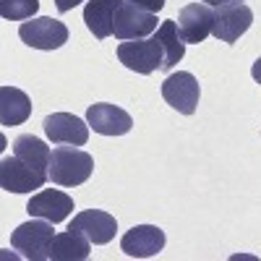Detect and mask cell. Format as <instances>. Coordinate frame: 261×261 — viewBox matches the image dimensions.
Returning a JSON list of instances; mask_svg holds the SVG:
<instances>
[{"mask_svg": "<svg viewBox=\"0 0 261 261\" xmlns=\"http://www.w3.org/2000/svg\"><path fill=\"white\" fill-rule=\"evenodd\" d=\"M94 172V160L89 151H81L76 146H55L50 154V167H47V178L55 186L63 188H73L81 186L92 178Z\"/></svg>", "mask_w": 261, "mask_h": 261, "instance_id": "cell-1", "label": "cell"}, {"mask_svg": "<svg viewBox=\"0 0 261 261\" xmlns=\"http://www.w3.org/2000/svg\"><path fill=\"white\" fill-rule=\"evenodd\" d=\"M53 222L50 220H32L18 225L11 235V246L29 261H45L50 258V243H53Z\"/></svg>", "mask_w": 261, "mask_h": 261, "instance_id": "cell-2", "label": "cell"}, {"mask_svg": "<svg viewBox=\"0 0 261 261\" xmlns=\"http://www.w3.org/2000/svg\"><path fill=\"white\" fill-rule=\"evenodd\" d=\"M118 58L128 71L136 73H154L157 68H162L165 63V53L162 45L157 42V37H146V39H128L118 45Z\"/></svg>", "mask_w": 261, "mask_h": 261, "instance_id": "cell-3", "label": "cell"}, {"mask_svg": "<svg viewBox=\"0 0 261 261\" xmlns=\"http://www.w3.org/2000/svg\"><path fill=\"white\" fill-rule=\"evenodd\" d=\"M18 37L24 45H29L34 50H58L68 42V27L63 21L39 16V18L24 21L18 27Z\"/></svg>", "mask_w": 261, "mask_h": 261, "instance_id": "cell-4", "label": "cell"}, {"mask_svg": "<svg viewBox=\"0 0 261 261\" xmlns=\"http://www.w3.org/2000/svg\"><path fill=\"white\" fill-rule=\"evenodd\" d=\"M162 97L172 110H178L183 115H193L196 105H199V97H201V86L193 73L178 71V73H170L162 81Z\"/></svg>", "mask_w": 261, "mask_h": 261, "instance_id": "cell-5", "label": "cell"}, {"mask_svg": "<svg viewBox=\"0 0 261 261\" xmlns=\"http://www.w3.org/2000/svg\"><path fill=\"white\" fill-rule=\"evenodd\" d=\"M157 13H149L134 3L123 0V6L115 13V39L128 42V39H146L151 32H157Z\"/></svg>", "mask_w": 261, "mask_h": 261, "instance_id": "cell-6", "label": "cell"}, {"mask_svg": "<svg viewBox=\"0 0 261 261\" xmlns=\"http://www.w3.org/2000/svg\"><path fill=\"white\" fill-rule=\"evenodd\" d=\"M47 180V175L37 172L32 165H27L24 160L13 157H3L0 160V188L8 193H29L42 188Z\"/></svg>", "mask_w": 261, "mask_h": 261, "instance_id": "cell-7", "label": "cell"}, {"mask_svg": "<svg viewBox=\"0 0 261 261\" xmlns=\"http://www.w3.org/2000/svg\"><path fill=\"white\" fill-rule=\"evenodd\" d=\"M253 24V11L243 3H235V6H222L214 11V29L212 34L220 39V42H227V45H235L241 34H246Z\"/></svg>", "mask_w": 261, "mask_h": 261, "instance_id": "cell-8", "label": "cell"}, {"mask_svg": "<svg viewBox=\"0 0 261 261\" xmlns=\"http://www.w3.org/2000/svg\"><path fill=\"white\" fill-rule=\"evenodd\" d=\"M45 134L53 144H68V146H84L89 141V125L71 113H53L45 118Z\"/></svg>", "mask_w": 261, "mask_h": 261, "instance_id": "cell-9", "label": "cell"}, {"mask_svg": "<svg viewBox=\"0 0 261 261\" xmlns=\"http://www.w3.org/2000/svg\"><path fill=\"white\" fill-rule=\"evenodd\" d=\"M214 29V11L206 3H191L178 16V32L186 45H199Z\"/></svg>", "mask_w": 261, "mask_h": 261, "instance_id": "cell-10", "label": "cell"}, {"mask_svg": "<svg viewBox=\"0 0 261 261\" xmlns=\"http://www.w3.org/2000/svg\"><path fill=\"white\" fill-rule=\"evenodd\" d=\"M71 230L86 235L94 246H105V243H110L113 238H115V230H118V222H115V217L113 214H107V212H99V209H86V212H79L71 225Z\"/></svg>", "mask_w": 261, "mask_h": 261, "instance_id": "cell-11", "label": "cell"}, {"mask_svg": "<svg viewBox=\"0 0 261 261\" xmlns=\"http://www.w3.org/2000/svg\"><path fill=\"white\" fill-rule=\"evenodd\" d=\"M86 123L102 136H123L130 130V125H134V118L125 110H120L118 105L97 102L86 110Z\"/></svg>", "mask_w": 261, "mask_h": 261, "instance_id": "cell-12", "label": "cell"}, {"mask_svg": "<svg viewBox=\"0 0 261 261\" xmlns=\"http://www.w3.org/2000/svg\"><path fill=\"white\" fill-rule=\"evenodd\" d=\"M120 248L130 258H151L165 248V232L154 225H136L120 238Z\"/></svg>", "mask_w": 261, "mask_h": 261, "instance_id": "cell-13", "label": "cell"}, {"mask_svg": "<svg viewBox=\"0 0 261 261\" xmlns=\"http://www.w3.org/2000/svg\"><path fill=\"white\" fill-rule=\"evenodd\" d=\"M27 212L32 217H42V220H50L53 225H58L73 212V199L58 188H45L29 199Z\"/></svg>", "mask_w": 261, "mask_h": 261, "instance_id": "cell-14", "label": "cell"}, {"mask_svg": "<svg viewBox=\"0 0 261 261\" xmlns=\"http://www.w3.org/2000/svg\"><path fill=\"white\" fill-rule=\"evenodd\" d=\"M123 0H89L84 8V24L97 39H107L115 32V13Z\"/></svg>", "mask_w": 261, "mask_h": 261, "instance_id": "cell-15", "label": "cell"}, {"mask_svg": "<svg viewBox=\"0 0 261 261\" xmlns=\"http://www.w3.org/2000/svg\"><path fill=\"white\" fill-rule=\"evenodd\" d=\"M92 241L86 235L76 232V230H65L60 235L53 238V243H50V258L53 261H84V258H89V248Z\"/></svg>", "mask_w": 261, "mask_h": 261, "instance_id": "cell-16", "label": "cell"}, {"mask_svg": "<svg viewBox=\"0 0 261 261\" xmlns=\"http://www.w3.org/2000/svg\"><path fill=\"white\" fill-rule=\"evenodd\" d=\"M29 115H32L29 94L16 89V86H3V89H0V123L6 128L21 125Z\"/></svg>", "mask_w": 261, "mask_h": 261, "instance_id": "cell-17", "label": "cell"}, {"mask_svg": "<svg viewBox=\"0 0 261 261\" xmlns=\"http://www.w3.org/2000/svg\"><path fill=\"white\" fill-rule=\"evenodd\" d=\"M154 37H157V42L162 45V53H165L162 71H172L175 63H180L183 55H186V42H183V37L178 32V21H172V18L162 21L160 29L154 32Z\"/></svg>", "mask_w": 261, "mask_h": 261, "instance_id": "cell-18", "label": "cell"}, {"mask_svg": "<svg viewBox=\"0 0 261 261\" xmlns=\"http://www.w3.org/2000/svg\"><path fill=\"white\" fill-rule=\"evenodd\" d=\"M13 154L18 160H24L27 165H32L37 172H42V175H47V167H50V154L53 151L47 149V144L32 136V134H24V136H18L13 141Z\"/></svg>", "mask_w": 261, "mask_h": 261, "instance_id": "cell-19", "label": "cell"}, {"mask_svg": "<svg viewBox=\"0 0 261 261\" xmlns=\"http://www.w3.org/2000/svg\"><path fill=\"white\" fill-rule=\"evenodd\" d=\"M39 11V0H0V16L6 21H27Z\"/></svg>", "mask_w": 261, "mask_h": 261, "instance_id": "cell-20", "label": "cell"}, {"mask_svg": "<svg viewBox=\"0 0 261 261\" xmlns=\"http://www.w3.org/2000/svg\"><path fill=\"white\" fill-rule=\"evenodd\" d=\"M128 3H134V6L149 11V13H157V11L165 8V0H128Z\"/></svg>", "mask_w": 261, "mask_h": 261, "instance_id": "cell-21", "label": "cell"}, {"mask_svg": "<svg viewBox=\"0 0 261 261\" xmlns=\"http://www.w3.org/2000/svg\"><path fill=\"white\" fill-rule=\"evenodd\" d=\"M79 3H84V0H55V8H58L60 13H68V11H73Z\"/></svg>", "mask_w": 261, "mask_h": 261, "instance_id": "cell-22", "label": "cell"}, {"mask_svg": "<svg viewBox=\"0 0 261 261\" xmlns=\"http://www.w3.org/2000/svg\"><path fill=\"white\" fill-rule=\"evenodd\" d=\"M206 6L212 8H222V6H235V3H243V0H204Z\"/></svg>", "mask_w": 261, "mask_h": 261, "instance_id": "cell-23", "label": "cell"}, {"mask_svg": "<svg viewBox=\"0 0 261 261\" xmlns=\"http://www.w3.org/2000/svg\"><path fill=\"white\" fill-rule=\"evenodd\" d=\"M251 76H253V81L256 84H261V58L253 63V68H251Z\"/></svg>", "mask_w": 261, "mask_h": 261, "instance_id": "cell-24", "label": "cell"}]
</instances>
